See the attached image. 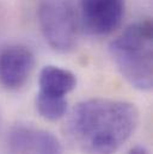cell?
Instances as JSON below:
<instances>
[{
	"mask_svg": "<svg viewBox=\"0 0 153 154\" xmlns=\"http://www.w3.org/2000/svg\"><path fill=\"white\" fill-rule=\"evenodd\" d=\"M35 55L22 44H10L0 49V84L6 90H20L35 68Z\"/></svg>",
	"mask_w": 153,
	"mask_h": 154,
	"instance_id": "cell-5",
	"label": "cell"
},
{
	"mask_svg": "<svg viewBox=\"0 0 153 154\" xmlns=\"http://www.w3.org/2000/svg\"><path fill=\"white\" fill-rule=\"evenodd\" d=\"M37 16L43 37L54 50L70 53L76 49L80 23L72 0H41Z\"/></svg>",
	"mask_w": 153,
	"mask_h": 154,
	"instance_id": "cell-3",
	"label": "cell"
},
{
	"mask_svg": "<svg viewBox=\"0 0 153 154\" xmlns=\"http://www.w3.org/2000/svg\"><path fill=\"white\" fill-rule=\"evenodd\" d=\"M124 10V0H79L80 26L93 36L110 35L121 25Z\"/></svg>",
	"mask_w": 153,
	"mask_h": 154,
	"instance_id": "cell-4",
	"label": "cell"
},
{
	"mask_svg": "<svg viewBox=\"0 0 153 154\" xmlns=\"http://www.w3.org/2000/svg\"><path fill=\"white\" fill-rule=\"evenodd\" d=\"M35 105L38 114L47 121H58L62 118L67 112V99L61 97L45 96L42 93L36 94Z\"/></svg>",
	"mask_w": 153,
	"mask_h": 154,
	"instance_id": "cell-8",
	"label": "cell"
},
{
	"mask_svg": "<svg viewBox=\"0 0 153 154\" xmlns=\"http://www.w3.org/2000/svg\"><path fill=\"white\" fill-rule=\"evenodd\" d=\"M128 154H150V153L147 152L146 148H144L141 146H135V147H133V148L129 149Z\"/></svg>",
	"mask_w": 153,
	"mask_h": 154,
	"instance_id": "cell-9",
	"label": "cell"
},
{
	"mask_svg": "<svg viewBox=\"0 0 153 154\" xmlns=\"http://www.w3.org/2000/svg\"><path fill=\"white\" fill-rule=\"evenodd\" d=\"M122 77L133 87L150 91L153 85V25L150 19L127 26L109 45Z\"/></svg>",
	"mask_w": 153,
	"mask_h": 154,
	"instance_id": "cell-2",
	"label": "cell"
},
{
	"mask_svg": "<svg viewBox=\"0 0 153 154\" xmlns=\"http://www.w3.org/2000/svg\"><path fill=\"white\" fill-rule=\"evenodd\" d=\"M8 154H62L59 139L50 131L18 125L7 136Z\"/></svg>",
	"mask_w": 153,
	"mask_h": 154,
	"instance_id": "cell-6",
	"label": "cell"
},
{
	"mask_svg": "<svg viewBox=\"0 0 153 154\" xmlns=\"http://www.w3.org/2000/svg\"><path fill=\"white\" fill-rule=\"evenodd\" d=\"M139 111L129 102L109 98L84 100L72 110L68 131L85 154H114L133 135Z\"/></svg>",
	"mask_w": 153,
	"mask_h": 154,
	"instance_id": "cell-1",
	"label": "cell"
},
{
	"mask_svg": "<svg viewBox=\"0 0 153 154\" xmlns=\"http://www.w3.org/2000/svg\"><path fill=\"white\" fill-rule=\"evenodd\" d=\"M38 85V93L66 98V96L76 88V77L68 69L49 65L42 68Z\"/></svg>",
	"mask_w": 153,
	"mask_h": 154,
	"instance_id": "cell-7",
	"label": "cell"
}]
</instances>
